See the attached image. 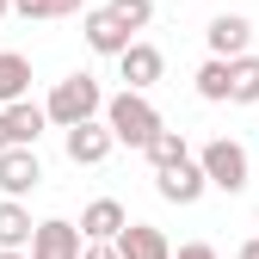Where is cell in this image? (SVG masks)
Masks as SVG:
<instances>
[{
	"instance_id": "4",
	"label": "cell",
	"mask_w": 259,
	"mask_h": 259,
	"mask_svg": "<svg viewBox=\"0 0 259 259\" xmlns=\"http://www.w3.org/2000/svg\"><path fill=\"white\" fill-rule=\"evenodd\" d=\"M80 247H87L80 222H62V216H50V222H37V229H31L25 259H80Z\"/></svg>"
},
{
	"instance_id": "17",
	"label": "cell",
	"mask_w": 259,
	"mask_h": 259,
	"mask_svg": "<svg viewBox=\"0 0 259 259\" xmlns=\"http://www.w3.org/2000/svg\"><path fill=\"white\" fill-rule=\"evenodd\" d=\"M31 229H37V222H31V210H25L19 198H0V247H25Z\"/></svg>"
},
{
	"instance_id": "21",
	"label": "cell",
	"mask_w": 259,
	"mask_h": 259,
	"mask_svg": "<svg viewBox=\"0 0 259 259\" xmlns=\"http://www.w3.org/2000/svg\"><path fill=\"white\" fill-rule=\"evenodd\" d=\"M173 259H222V253H216V247H210V241H185V247H179V253H173Z\"/></svg>"
},
{
	"instance_id": "16",
	"label": "cell",
	"mask_w": 259,
	"mask_h": 259,
	"mask_svg": "<svg viewBox=\"0 0 259 259\" xmlns=\"http://www.w3.org/2000/svg\"><path fill=\"white\" fill-rule=\"evenodd\" d=\"M142 154H148V167H173V160H185V154H191V142L179 136V130H167V123H160L154 136L142 142Z\"/></svg>"
},
{
	"instance_id": "8",
	"label": "cell",
	"mask_w": 259,
	"mask_h": 259,
	"mask_svg": "<svg viewBox=\"0 0 259 259\" xmlns=\"http://www.w3.org/2000/svg\"><path fill=\"white\" fill-rule=\"evenodd\" d=\"M37 185H44V160H37V148L7 142V148H0V191H7V198H25V191H37Z\"/></svg>"
},
{
	"instance_id": "24",
	"label": "cell",
	"mask_w": 259,
	"mask_h": 259,
	"mask_svg": "<svg viewBox=\"0 0 259 259\" xmlns=\"http://www.w3.org/2000/svg\"><path fill=\"white\" fill-rule=\"evenodd\" d=\"M0 259H25V247H0Z\"/></svg>"
},
{
	"instance_id": "26",
	"label": "cell",
	"mask_w": 259,
	"mask_h": 259,
	"mask_svg": "<svg viewBox=\"0 0 259 259\" xmlns=\"http://www.w3.org/2000/svg\"><path fill=\"white\" fill-rule=\"evenodd\" d=\"M7 13H13V0H0V19H7Z\"/></svg>"
},
{
	"instance_id": "3",
	"label": "cell",
	"mask_w": 259,
	"mask_h": 259,
	"mask_svg": "<svg viewBox=\"0 0 259 259\" xmlns=\"http://www.w3.org/2000/svg\"><path fill=\"white\" fill-rule=\"evenodd\" d=\"M191 160L204 167V179H210L216 191H229V198H235V191H247V173H253V160H247V148H241V142L216 136V142H204Z\"/></svg>"
},
{
	"instance_id": "19",
	"label": "cell",
	"mask_w": 259,
	"mask_h": 259,
	"mask_svg": "<svg viewBox=\"0 0 259 259\" xmlns=\"http://www.w3.org/2000/svg\"><path fill=\"white\" fill-rule=\"evenodd\" d=\"M87 0H13V13L19 19H68V13H80Z\"/></svg>"
},
{
	"instance_id": "10",
	"label": "cell",
	"mask_w": 259,
	"mask_h": 259,
	"mask_svg": "<svg viewBox=\"0 0 259 259\" xmlns=\"http://www.w3.org/2000/svg\"><path fill=\"white\" fill-rule=\"evenodd\" d=\"M204 44H210V56H222V62L241 56V50L253 44V19H247V13H216L210 31H204Z\"/></svg>"
},
{
	"instance_id": "25",
	"label": "cell",
	"mask_w": 259,
	"mask_h": 259,
	"mask_svg": "<svg viewBox=\"0 0 259 259\" xmlns=\"http://www.w3.org/2000/svg\"><path fill=\"white\" fill-rule=\"evenodd\" d=\"M0 148H7V117H0Z\"/></svg>"
},
{
	"instance_id": "7",
	"label": "cell",
	"mask_w": 259,
	"mask_h": 259,
	"mask_svg": "<svg viewBox=\"0 0 259 259\" xmlns=\"http://www.w3.org/2000/svg\"><path fill=\"white\" fill-rule=\"evenodd\" d=\"M117 74H123L130 93H148L160 74H167V56H160L154 44H142V37H130V44L117 50Z\"/></svg>"
},
{
	"instance_id": "20",
	"label": "cell",
	"mask_w": 259,
	"mask_h": 259,
	"mask_svg": "<svg viewBox=\"0 0 259 259\" xmlns=\"http://www.w3.org/2000/svg\"><path fill=\"white\" fill-rule=\"evenodd\" d=\"M105 7H111V19H123L130 31H142V25L154 19V0H105Z\"/></svg>"
},
{
	"instance_id": "1",
	"label": "cell",
	"mask_w": 259,
	"mask_h": 259,
	"mask_svg": "<svg viewBox=\"0 0 259 259\" xmlns=\"http://www.w3.org/2000/svg\"><path fill=\"white\" fill-rule=\"evenodd\" d=\"M105 130H111V142H123V148H142L148 136H154V130H160V111L148 105V93H117V99H105Z\"/></svg>"
},
{
	"instance_id": "12",
	"label": "cell",
	"mask_w": 259,
	"mask_h": 259,
	"mask_svg": "<svg viewBox=\"0 0 259 259\" xmlns=\"http://www.w3.org/2000/svg\"><path fill=\"white\" fill-rule=\"evenodd\" d=\"M111 241H117V259H173L167 235H160L154 222H123Z\"/></svg>"
},
{
	"instance_id": "13",
	"label": "cell",
	"mask_w": 259,
	"mask_h": 259,
	"mask_svg": "<svg viewBox=\"0 0 259 259\" xmlns=\"http://www.w3.org/2000/svg\"><path fill=\"white\" fill-rule=\"evenodd\" d=\"M123 222H130V216H123V204H117V198H93V204L80 210V235H87V241H111Z\"/></svg>"
},
{
	"instance_id": "2",
	"label": "cell",
	"mask_w": 259,
	"mask_h": 259,
	"mask_svg": "<svg viewBox=\"0 0 259 259\" xmlns=\"http://www.w3.org/2000/svg\"><path fill=\"white\" fill-rule=\"evenodd\" d=\"M44 111H50L56 130H68V123H80V117H99V111H105V87L93 80V74H68V80H56V93L44 99Z\"/></svg>"
},
{
	"instance_id": "18",
	"label": "cell",
	"mask_w": 259,
	"mask_h": 259,
	"mask_svg": "<svg viewBox=\"0 0 259 259\" xmlns=\"http://www.w3.org/2000/svg\"><path fill=\"white\" fill-rule=\"evenodd\" d=\"M198 99H210V105L229 99V62H222V56H210L204 68H198Z\"/></svg>"
},
{
	"instance_id": "11",
	"label": "cell",
	"mask_w": 259,
	"mask_h": 259,
	"mask_svg": "<svg viewBox=\"0 0 259 259\" xmlns=\"http://www.w3.org/2000/svg\"><path fill=\"white\" fill-rule=\"evenodd\" d=\"M0 117H7V142H19V148H37V136L50 130V111L31 105V93L13 99V105H0Z\"/></svg>"
},
{
	"instance_id": "15",
	"label": "cell",
	"mask_w": 259,
	"mask_h": 259,
	"mask_svg": "<svg viewBox=\"0 0 259 259\" xmlns=\"http://www.w3.org/2000/svg\"><path fill=\"white\" fill-rule=\"evenodd\" d=\"M25 93H31V62L19 50H0V105L25 99Z\"/></svg>"
},
{
	"instance_id": "9",
	"label": "cell",
	"mask_w": 259,
	"mask_h": 259,
	"mask_svg": "<svg viewBox=\"0 0 259 259\" xmlns=\"http://www.w3.org/2000/svg\"><path fill=\"white\" fill-rule=\"evenodd\" d=\"M80 37H87V50H93V56H111V62H117V50L136 37V31H130L123 19H111V7H87V19H80Z\"/></svg>"
},
{
	"instance_id": "22",
	"label": "cell",
	"mask_w": 259,
	"mask_h": 259,
	"mask_svg": "<svg viewBox=\"0 0 259 259\" xmlns=\"http://www.w3.org/2000/svg\"><path fill=\"white\" fill-rule=\"evenodd\" d=\"M80 259H117V241H87Z\"/></svg>"
},
{
	"instance_id": "6",
	"label": "cell",
	"mask_w": 259,
	"mask_h": 259,
	"mask_svg": "<svg viewBox=\"0 0 259 259\" xmlns=\"http://www.w3.org/2000/svg\"><path fill=\"white\" fill-rule=\"evenodd\" d=\"M154 191H160V198H167V204H198L204 198V191H210V179H204V167H198V160H173V167H154Z\"/></svg>"
},
{
	"instance_id": "14",
	"label": "cell",
	"mask_w": 259,
	"mask_h": 259,
	"mask_svg": "<svg viewBox=\"0 0 259 259\" xmlns=\"http://www.w3.org/2000/svg\"><path fill=\"white\" fill-rule=\"evenodd\" d=\"M229 105H259V56H229Z\"/></svg>"
},
{
	"instance_id": "5",
	"label": "cell",
	"mask_w": 259,
	"mask_h": 259,
	"mask_svg": "<svg viewBox=\"0 0 259 259\" xmlns=\"http://www.w3.org/2000/svg\"><path fill=\"white\" fill-rule=\"evenodd\" d=\"M62 148H68V160H74V167H99V160H105L117 142H111L105 117H80V123H68V130H62Z\"/></svg>"
},
{
	"instance_id": "23",
	"label": "cell",
	"mask_w": 259,
	"mask_h": 259,
	"mask_svg": "<svg viewBox=\"0 0 259 259\" xmlns=\"http://www.w3.org/2000/svg\"><path fill=\"white\" fill-rule=\"evenodd\" d=\"M241 259H259V235H253V241H241Z\"/></svg>"
}]
</instances>
